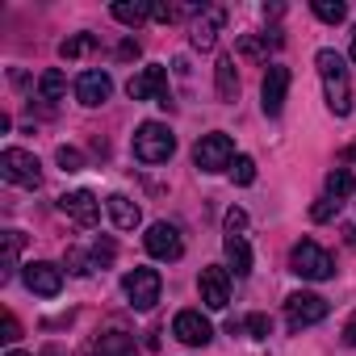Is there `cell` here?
I'll list each match as a JSON object with an SVG mask.
<instances>
[{
	"label": "cell",
	"instance_id": "obj_1",
	"mask_svg": "<svg viewBox=\"0 0 356 356\" xmlns=\"http://www.w3.org/2000/svg\"><path fill=\"white\" fill-rule=\"evenodd\" d=\"M314 63H318L323 88H327V105H331V113H335V118H348V113H352V84H348V67H343V59H339L331 47H323V51L314 55Z\"/></svg>",
	"mask_w": 356,
	"mask_h": 356
},
{
	"label": "cell",
	"instance_id": "obj_2",
	"mask_svg": "<svg viewBox=\"0 0 356 356\" xmlns=\"http://www.w3.org/2000/svg\"><path fill=\"white\" fill-rule=\"evenodd\" d=\"M176 151V134L163 126V122H143L134 130V155L143 163H168Z\"/></svg>",
	"mask_w": 356,
	"mask_h": 356
},
{
	"label": "cell",
	"instance_id": "obj_3",
	"mask_svg": "<svg viewBox=\"0 0 356 356\" xmlns=\"http://www.w3.org/2000/svg\"><path fill=\"white\" fill-rule=\"evenodd\" d=\"M289 268H293L302 281H327V277H335V260H331L327 248H318L314 239L293 243V252H289Z\"/></svg>",
	"mask_w": 356,
	"mask_h": 356
},
{
	"label": "cell",
	"instance_id": "obj_4",
	"mask_svg": "<svg viewBox=\"0 0 356 356\" xmlns=\"http://www.w3.org/2000/svg\"><path fill=\"white\" fill-rule=\"evenodd\" d=\"M0 176H5L9 185L38 189L42 185V163H38V155H30L22 147H9V151H0Z\"/></svg>",
	"mask_w": 356,
	"mask_h": 356
},
{
	"label": "cell",
	"instance_id": "obj_5",
	"mask_svg": "<svg viewBox=\"0 0 356 356\" xmlns=\"http://www.w3.org/2000/svg\"><path fill=\"white\" fill-rule=\"evenodd\" d=\"M193 163H197L202 172H222V168H231V163H235V143H231V134H222V130L202 134L197 147H193Z\"/></svg>",
	"mask_w": 356,
	"mask_h": 356
},
{
	"label": "cell",
	"instance_id": "obj_6",
	"mask_svg": "<svg viewBox=\"0 0 356 356\" xmlns=\"http://www.w3.org/2000/svg\"><path fill=\"white\" fill-rule=\"evenodd\" d=\"M126 92H130V101H155V105L172 109V92H168V72H163L159 63H151V67H143L138 76H130Z\"/></svg>",
	"mask_w": 356,
	"mask_h": 356
},
{
	"label": "cell",
	"instance_id": "obj_7",
	"mask_svg": "<svg viewBox=\"0 0 356 356\" xmlns=\"http://www.w3.org/2000/svg\"><path fill=\"white\" fill-rule=\"evenodd\" d=\"M323 318H327V302L318 293H289L285 298V323H289V331H306V327H314Z\"/></svg>",
	"mask_w": 356,
	"mask_h": 356
},
{
	"label": "cell",
	"instance_id": "obj_8",
	"mask_svg": "<svg viewBox=\"0 0 356 356\" xmlns=\"http://www.w3.org/2000/svg\"><path fill=\"white\" fill-rule=\"evenodd\" d=\"M122 289H126V298H130V306H134V310H151V306L159 302L163 281H159V273H155V268H134V273H126Z\"/></svg>",
	"mask_w": 356,
	"mask_h": 356
},
{
	"label": "cell",
	"instance_id": "obj_9",
	"mask_svg": "<svg viewBox=\"0 0 356 356\" xmlns=\"http://www.w3.org/2000/svg\"><path fill=\"white\" fill-rule=\"evenodd\" d=\"M143 248L155 256V260H181L185 256V239L172 222H151L147 235H143Z\"/></svg>",
	"mask_w": 356,
	"mask_h": 356
},
{
	"label": "cell",
	"instance_id": "obj_10",
	"mask_svg": "<svg viewBox=\"0 0 356 356\" xmlns=\"http://www.w3.org/2000/svg\"><path fill=\"white\" fill-rule=\"evenodd\" d=\"M172 335L181 343H189V348H206L214 339V327H210V318L202 310H181L172 318Z\"/></svg>",
	"mask_w": 356,
	"mask_h": 356
},
{
	"label": "cell",
	"instance_id": "obj_11",
	"mask_svg": "<svg viewBox=\"0 0 356 356\" xmlns=\"http://www.w3.org/2000/svg\"><path fill=\"white\" fill-rule=\"evenodd\" d=\"M109 92H113V80H109V72H101V67H88V72H80V76H76V101H80V105L97 109V105H105V101H109Z\"/></svg>",
	"mask_w": 356,
	"mask_h": 356
},
{
	"label": "cell",
	"instance_id": "obj_12",
	"mask_svg": "<svg viewBox=\"0 0 356 356\" xmlns=\"http://www.w3.org/2000/svg\"><path fill=\"white\" fill-rule=\"evenodd\" d=\"M197 289H202V302L210 310H227V302H231V273L218 268V264H210V268H202Z\"/></svg>",
	"mask_w": 356,
	"mask_h": 356
},
{
	"label": "cell",
	"instance_id": "obj_13",
	"mask_svg": "<svg viewBox=\"0 0 356 356\" xmlns=\"http://www.w3.org/2000/svg\"><path fill=\"white\" fill-rule=\"evenodd\" d=\"M59 210H63L76 227H97V222H101V202H97L88 189L63 193V197H59Z\"/></svg>",
	"mask_w": 356,
	"mask_h": 356
},
{
	"label": "cell",
	"instance_id": "obj_14",
	"mask_svg": "<svg viewBox=\"0 0 356 356\" xmlns=\"http://www.w3.org/2000/svg\"><path fill=\"white\" fill-rule=\"evenodd\" d=\"M26 285H30V293H38V298H55V293L63 289V268L51 264V260H30V264H26Z\"/></svg>",
	"mask_w": 356,
	"mask_h": 356
},
{
	"label": "cell",
	"instance_id": "obj_15",
	"mask_svg": "<svg viewBox=\"0 0 356 356\" xmlns=\"http://www.w3.org/2000/svg\"><path fill=\"white\" fill-rule=\"evenodd\" d=\"M222 22H227L222 9H214V5H210V9H197V17H193V26H189V42H193L197 51H214Z\"/></svg>",
	"mask_w": 356,
	"mask_h": 356
},
{
	"label": "cell",
	"instance_id": "obj_16",
	"mask_svg": "<svg viewBox=\"0 0 356 356\" xmlns=\"http://www.w3.org/2000/svg\"><path fill=\"white\" fill-rule=\"evenodd\" d=\"M285 92H289V67H281V63H273L268 72H264V84H260V105H264V113L268 118H277L281 109H285Z\"/></svg>",
	"mask_w": 356,
	"mask_h": 356
},
{
	"label": "cell",
	"instance_id": "obj_17",
	"mask_svg": "<svg viewBox=\"0 0 356 356\" xmlns=\"http://www.w3.org/2000/svg\"><path fill=\"white\" fill-rule=\"evenodd\" d=\"M105 214L113 218V227L118 231H134L138 222H143V210L126 197V193H113V197H105Z\"/></svg>",
	"mask_w": 356,
	"mask_h": 356
},
{
	"label": "cell",
	"instance_id": "obj_18",
	"mask_svg": "<svg viewBox=\"0 0 356 356\" xmlns=\"http://www.w3.org/2000/svg\"><path fill=\"white\" fill-rule=\"evenodd\" d=\"M92 356H138V348H134V335L126 331H101L92 339Z\"/></svg>",
	"mask_w": 356,
	"mask_h": 356
},
{
	"label": "cell",
	"instance_id": "obj_19",
	"mask_svg": "<svg viewBox=\"0 0 356 356\" xmlns=\"http://www.w3.org/2000/svg\"><path fill=\"white\" fill-rule=\"evenodd\" d=\"M222 252H227L235 277H248V273H252V248H248L243 235H227V239H222Z\"/></svg>",
	"mask_w": 356,
	"mask_h": 356
},
{
	"label": "cell",
	"instance_id": "obj_20",
	"mask_svg": "<svg viewBox=\"0 0 356 356\" xmlns=\"http://www.w3.org/2000/svg\"><path fill=\"white\" fill-rule=\"evenodd\" d=\"M214 80H218V97H222V101H235V97H239V72H235V59H231V55L218 59Z\"/></svg>",
	"mask_w": 356,
	"mask_h": 356
},
{
	"label": "cell",
	"instance_id": "obj_21",
	"mask_svg": "<svg viewBox=\"0 0 356 356\" xmlns=\"http://www.w3.org/2000/svg\"><path fill=\"white\" fill-rule=\"evenodd\" d=\"M17 252H22V235L5 231V252H0V277H5V281L17 273Z\"/></svg>",
	"mask_w": 356,
	"mask_h": 356
},
{
	"label": "cell",
	"instance_id": "obj_22",
	"mask_svg": "<svg viewBox=\"0 0 356 356\" xmlns=\"http://www.w3.org/2000/svg\"><path fill=\"white\" fill-rule=\"evenodd\" d=\"M63 92H67V76H63L59 67L42 72V80H38V97H42V101H59Z\"/></svg>",
	"mask_w": 356,
	"mask_h": 356
},
{
	"label": "cell",
	"instance_id": "obj_23",
	"mask_svg": "<svg viewBox=\"0 0 356 356\" xmlns=\"http://www.w3.org/2000/svg\"><path fill=\"white\" fill-rule=\"evenodd\" d=\"M113 17H118L122 26H143V22L151 17V5H138V0H134V5H130V0H118V5H113Z\"/></svg>",
	"mask_w": 356,
	"mask_h": 356
},
{
	"label": "cell",
	"instance_id": "obj_24",
	"mask_svg": "<svg viewBox=\"0 0 356 356\" xmlns=\"http://www.w3.org/2000/svg\"><path fill=\"white\" fill-rule=\"evenodd\" d=\"M348 193H352V172H348V168H331V172H327V197L343 202Z\"/></svg>",
	"mask_w": 356,
	"mask_h": 356
},
{
	"label": "cell",
	"instance_id": "obj_25",
	"mask_svg": "<svg viewBox=\"0 0 356 356\" xmlns=\"http://www.w3.org/2000/svg\"><path fill=\"white\" fill-rule=\"evenodd\" d=\"M264 42L281 47V38H268V34H264V38H256V34H243V38H239V55H243V59H268V47H264Z\"/></svg>",
	"mask_w": 356,
	"mask_h": 356
},
{
	"label": "cell",
	"instance_id": "obj_26",
	"mask_svg": "<svg viewBox=\"0 0 356 356\" xmlns=\"http://www.w3.org/2000/svg\"><path fill=\"white\" fill-rule=\"evenodd\" d=\"M310 9H314V17H318V22H327V26H339V22L348 17V9L339 5V0H314Z\"/></svg>",
	"mask_w": 356,
	"mask_h": 356
},
{
	"label": "cell",
	"instance_id": "obj_27",
	"mask_svg": "<svg viewBox=\"0 0 356 356\" xmlns=\"http://www.w3.org/2000/svg\"><path fill=\"white\" fill-rule=\"evenodd\" d=\"M92 47H97L92 34H76V38H63V42H59V55H63V59H80V55L92 51Z\"/></svg>",
	"mask_w": 356,
	"mask_h": 356
},
{
	"label": "cell",
	"instance_id": "obj_28",
	"mask_svg": "<svg viewBox=\"0 0 356 356\" xmlns=\"http://www.w3.org/2000/svg\"><path fill=\"white\" fill-rule=\"evenodd\" d=\"M88 256H92V268H109V264L118 260V243H113V239H97V243L88 248Z\"/></svg>",
	"mask_w": 356,
	"mask_h": 356
},
{
	"label": "cell",
	"instance_id": "obj_29",
	"mask_svg": "<svg viewBox=\"0 0 356 356\" xmlns=\"http://www.w3.org/2000/svg\"><path fill=\"white\" fill-rule=\"evenodd\" d=\"M231 181H235V185H252V181H256V159H252V155H235Z\"/></svg>",
	"mask_w": 356,
	"mask_h": 356
},
{
	"label": "cell",
	"instance_id": "obj_30",
	"mask_svg": "<svg viewBox=\"0 0 356 356\" xmlns=\"http://www.w3.org/2000/svg\"><path fill=\"white\" fill-rule=\"evenodd\" d=\"M63 264H67V273H72V277H88V273H92V256H88V252H80V248H67Z\"/></svg>",
	"mask_w": 356,
	"mask_h": 356
},
{
	"label": "cell",
	"instance_id": "obj_31",
	"mask_svg": "<svg viewBox=\"0 0 356 356\" xmlns=\"http://www.w3.org/2000/svg\"><path fill=\"white\" fill-rule=\"evenodd\" d=\"M243 331H248L252 339H268V335H273V318H268V314H248V318H243Z\"/></svg>",
	"mask_w": 356,
	"mask_h": 356
},
{
	"label": "cell",
	"instance_id": "obj_32",
	"mask_svg": "<svg viewBox=\"0 0 356 356\" xmlns=\"http://www.w3.org/2000/svg\"><path fill=\"white\" fill-rule=\"evenodd\" d=\"M55 159H59V168H63V172H80V168H84V155H80L76 147H59V151H55Z\"/></svg>",
	"mask_w": 356,
	"mask_h": 356
},
{
	"label": "cell",
	"instance_id": "obj_33",
	"mask_svg": "<svg viewBox=\"0 0 356 356\" xmlns=\"http://www.w3.org/2000/svg\"><path fill=\"white\" fill-rule=\"evenodd\" d=\"M335 214H339V202H335V197H323V202L310 206V218H314V222H327V218H335Z\"/></svg>",
	"mask_w": 356,
	"mask_h": 356
},
{
	"label": "cell",
	"instance_id": "obj_34",
	"mask_svg": "<svg viewBox=\"0 0 356 356\" xmlns=\"http://www.w3.org/2000/svg\"><path fill=\"white\" fill-rule=\"evenodd\" d=\"M243 227H248V214L239 206H231L227 210V235H243Z\"/></svg>",
	"mask_w": 356,
	"mask_h": 356
},
{
	"label": "cell",
	"instance_id": "obj_35",
	"mask_svg": "<svg viewBox=\"0 0 356 356\" xmlns=\"http://www.w3.org/2000/svg\"><path fill=\"white\" fill-rule=\"evenodd\" d=\"M0 339H5V343H17L22 339V323L13 314H5V335H0Z\"/></svg>",
	"mask_w": 356,
	"mask_h": 356
},
{
	"label": "cell",
	"instance_id": "obj_36",
	"mask_svg": "<svg viewBox=\"0 0 356 356\" xmlns=\"http://www.w3.org/2000/svg\"><path fill=\"white\" fill-rule=\"evenodd\" d=\"M151 17H155V22H176V17H181V9H172V5H151Z\"/></svg>",
	"mask_w": 356,
	"mask_h": 356
},
{
	"label": "cell",
	"instance_id": "obj_37",
	"mask_svg": "<svg viewBox=\"0 0 356 356\" xmlns=\"http://www.w3.org/2000/svg\"><path fill=\"white\" fill-rule=\"evenodd\" d=\"M118 59H138V42H130V38H126V42L118 47Z\"/></svg>",
	"mask_w": 356,
	"mask_h": 356
},
{
	"label": "cell",
	"instance_id": "obj_38",
	"mask_svg": "<svg viewBox=\"0 0 356 356\" xmlns=\"http://www.w3.org/2000/svg\"><path fill=\"white\" fill-rule=\"evenodd\" d=\"M343 343H352V348H356V314L343 323Z\"/></svg>",
	"mask_w": 356,
	"mask_h": 356
},
{
	"label": "cell",
	"instance_id": "obj_39",
	"mask_svg": "<svg viewBox=\"0 0 356 356\" xmlns=\"http://www.w3.org/2000/svg\"><path fill=\"white\" fill-rule=\"evenodd\" d=\"M343 235H348V243H356V227H348V231H343Z\"/></svg>",
	"mask_w": 356,
	"mask_h": 356
},
{
	"label": "cell",
	"instance_id": "obj_40",
	"mask_svg": "<svg viewBox=\"0 0 356 356\" xmlns=\"http://www.w3.org/2000/svg\"><path fill=\"white\" fill-rule=\"evenodd\" d=\"M352 63H356V34H352Z\"/></svg>",
	"mask_w": 356,
	"mask_h": 356
},
{
	"label": "cell",
	"instance_id": "obj_41",
	"mask_svg": "<svg viewBox=\"0 0 356 356\" xmlns=\"http://www.w3.org/2000/svg\"><path fill=\"white\" fill-rule=\"evenodd\" d=\"M9 356H30V352H17V348H13V352H9Z\"/></svg>",
	"mask_w": 356,
	"mask_h": 356
},
{
	"label": "cell",
	"instance_id": "obj_42",
	"mask_svg": "<svg viewBox=\"0 0 356 356\" xmlns=\"http://www.w3.org/2000/svg\"><path fill=\"white\" fill-rule=\"evenodd\" d=\"M348 155H352V159H356V143H352V147H348Z\"/></svg>",
	"mask_w": 356,
	"mask_h": 356
}]
</instances>
